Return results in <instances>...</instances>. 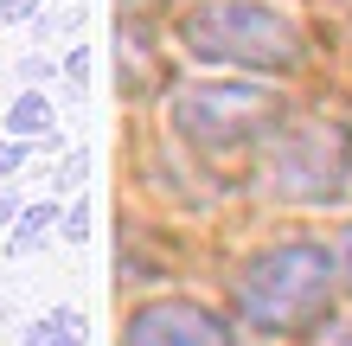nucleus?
<instances>
[{"label": "nucleus", "mask_w": 352, "mask_h": 346, "mask_svg": "<svg viewBox=\"0 0 352 346\" xmlns=\"http://www.w3.org/2000/svg\"><path fill=\"white\" fill-rule=\"evenodd\" d=\"M179 39L205 65H243V71H295L307 58L301 26L269 0H199L186 7Z\"/></svg>", "instance_id": "1"}, {"label": "nucleus", "mask_w": 352, "mask_h": 346, "mask_svg": "<svg viewBox=\"0 0 352 346\" xmlns=\"http://www.w3.org/2000/svg\"><path fill=\"white\" fill-rule=\"evenodd\" d=\"M333 301V257L320 244H276L243 263L237 276V314L263 334H301Z\"/></svg>", "instance_id": "2"}, {"label": "nucleus", "mask_w": 352, "mask_h": 346, "mask_svg": "<svg viewBox=\"0 0 352 346\" xmlns=\"http://www.w3.org/2000/svg\"><path fill=\"white\" fill-rule=\"evenodd\" d=\"M269 186L295 206H333L352 186V129L333 116L282 122L269 141Z\"/></svg>", "instance_id": "3"}, {"label": "nucleus", "mask_w": 352, "mask_h": 346, "mask_svg": "<svg viewBox=\"0 0 352 346\" xmlns=\"http://www.w3.org/2000/svg\"><path fill=\"white\" fill-rule=\"evenodd\" d=\"M276 116H282L276 84H179L167 103V122L199 154H231L243 141L269 135Z\"/></svg>", "instance_id": "4"}, {"label": "nucleus", "mask_w": 352, "mask_h": 346, "mask_svg": "<svg viewBox=\"0 0 352 346\" xmlns=\"http://www.w3.org/2000/svg\"><path fill=\"white\" fill-rule=\"evenodd\" d=\"M122 346H231V327L199 301H148L129 314Z\"/></svg>", "instance_id": "5"}, {"label": "nucleus", "mask_w": 352, "mask_h": 346, "mask_svg": "<svg viewBox=\"0 0 352 346\" xmlns=\"http://www.w3.org/2000/svg\"><path fill=\"white\" fill-rule=\"evenodd\" d=\"M26 346H84V314H77V308H52L26 334Z\"/></svg>", "instance_id": "6"}, {"label": "nucleus", "mask_w": 352, "mask_h": 346, "mask_svg": "<svg viewBox=\"0 0 352 346\" xmlns=\"http://www.w3.org/2000/svg\"><path fill=\"white\" fill-rule=\"evenodd\" d=\"M7 129H13L19 141H32V135H52V103H45L38 90H26V96H19V103L7 109Z\"/></svg>", "instance_id": "7"}, {"label": "nucleus", "mask_w": 352, "mask_h": 346, "mask_svg": "<svg viewBox=\"0 0 352 346\" xmlns=\"http://www.w3.org/2000/svg\"><path fill=\"white\" fill-rule=\"evenodd\" d=\"M58 225V206L45 199V206H26L19 212V231H13V257H26V250H38V237H45Z\"/></svg>", "instance_id": "8"}, {"label": "nucleus", "mask_w": 352, "mask_h": 346, "mask_svg": "<svg viewBox=\"0 0 352 346\" xmlns=\"http://www.w3.org/2000/svg\"><path fill=\"white\" fill-rule=\"evenodd\" d=\"M58 231H65L71 244H84V237H90V206H71L65 218H58Z\"/></svg>", "instance_id": "9"}, {"label": "nucleus", "mask_w": 352, "mask_h": 346, "mask_svg": "<svg viewBox=\"0 0 352 346\" xmlns=\"http://www.w3.org/2000/svg\"><path fill=\"white\" fill-rule=\"evenodd\" d=\"M307 346H352V321H327V327H314Z\"/></svg>", "instance_id": "10"}, {"label": "nucleus", "mask_w": 352, "mask_h": 346, "mask_svg": "<svg viewBox=\"0 0 352 346\" xmlns=\"http://www.w3.org/2000/svg\"><path fill=\"white\" fill-rule=\"evenodd\" d=\"M19 160H26V148H19V135H13V141H0V180H7V173H19Z\"/></svg>", "instance_id": "11"}, {"label": "nucleus", "mask_w": 352, "mask_h": 346, "mask_svg": "<svg viewBox=\"0 0 352 346\" xmlns=\"http://www.w3.org/2000/svg\"><path fill=\"white\" fill-rule=\"evenodd\" d=\"M84 71H90V52H71V65H65V77H71V90H84Z\"/></svg>", "instance_id": "12"}, {"label": "nucleus", "mask_w": 352, "mask_h": 346, "mask_svg": "<svg viewBox=\"0 0 352 346\" xmlns=\"http://www.w3.org/2000/svg\"><path fill=\"white\" fill-rule=\"evenodd\" d=\"M32 0H0V26H13V19H26Z\"/></svg>", "instance_id": "13"}, {"label": "nucleus", "mask_w": 352, "mask_h": 346, "mask_svg": "<svg viewBox=\"0 0 352 346\" xmlns=\"http://www.w3.org/2000/svg\"><path fill=\"white\" fill-rule=\"evenodd\" d=\"M19 77H26V84H45L52 65H45V58H26V65H19Z\"/></svg>", "instance_id": "14"}, {"label": "nucleus", "mask_w": 352, "mask_h": 346, "mask_svg": "<svg viewBox=\"0 0 352 346\" xmlns=\"http://www.w3.org/2000/svg\"><path fill=\"white\" fill-rule=\"evenodd\" d=\"M84 173H90V154H71V160H65V186H77Z\"/></svg>", "instance_id": "15"}, {"label": "nucleus", "mask_w": 352, "mask_h": 346, "mask_svg": "<svg viewBox=\"0 0 352 346\" xmlns=\"http://www.w3.org/2000/svg\"><path fill=\"white\" fill-rule=\"evenodd\" d=\"M7 218H13V193H0V225H7Z\"/></svg>", "instance_id": "16"}, {"label": "nucleus", "mask_w": 352, "mask_h": 346, "mask_svg": "<svg viewBox=\"0 0 352 346\" xmlns=\"http://www.w3.org/2000/svg\"><path fill=\"white\" fill-rule=\"evenodd\" d=\"M346 282H352V244H346Z\"/></svg>", "instance_id": "17"}, {"label": "nucleus", "mask_w": 352, "mask_h": 346, "mask_svg": "<svg viewBox=\"0 0 352 346\" xmlns=\"http://www.w3.org/2000/svg\"><path fill=\"white\" fill-rule=\"evenodd\" d=\"M0 321H7V301H0Z\"/></svg>", "instance_id": "18"}]
</instances>
